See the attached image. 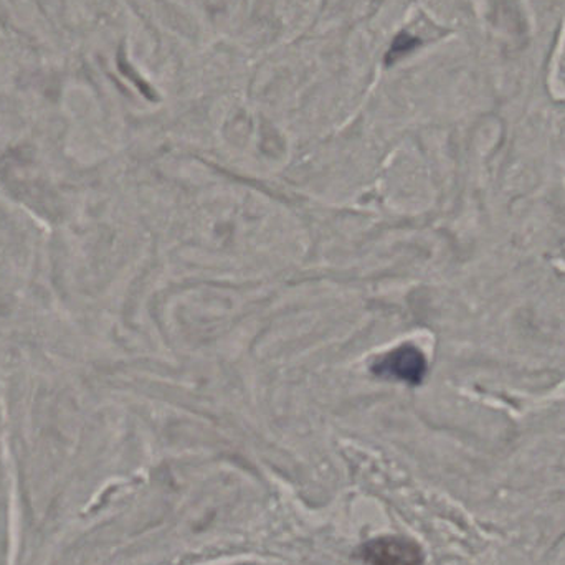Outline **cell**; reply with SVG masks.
Masks as SVG:
<instances>
[{
	"label": "cell",
	"mask_w": 565,
	"mask_h": 565,
	"mask_svg": "<svg viewBox=\"0 0 565 565\" xmlns=\"http://www.w3.org/2000/svg\"><path fill=\"white\" fill-rule=\"evenodd\" d=\"M418 45H420V40H418L417 36L408 35L407 32L398 33V35L395 36L394 42H392L391 49H388L385 62H387L388 65H392V63L401 60L402 56L411 53L412 50L417 49Z\"/></svg>",
	"instance_id": "cell-3"
},
{
	"label": "cell",
	"mask_w": 565,
	"mask_h": 565,
	"mask_svg": "<svg viewBox=\"0 0 565 565\" xmlns=\"http://www.w3.org/2000/svg\"><path fill=\"white\" fill-rule=\"evenodd\" d=\"M372 371L379 377L407 382V384H420L424 381L425 372H427V361L415 345L404 344L377 359Z\"/></svg>",
	"instance_id": "cell-1"
},
{
	"label": "cell",
	"mask_w": 565,
	"mask_h": 565,
	"mask_svg": "<svg viewBox=\"0 0 565 565\" xmlns=\"http://www.w3.org/2000/svg\"><path fill=\"white\" fill-rule=\"evenodd\" d=\"M362 557L371 565H420V547L401 537H381L362 547Z\"/></svg>",
	"instance_id": "cell-2"
}]
</instances>
